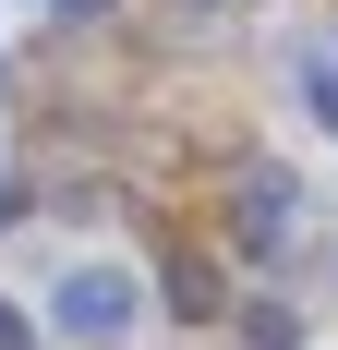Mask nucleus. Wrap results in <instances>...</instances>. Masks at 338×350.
<instances>
[{"mask_svg": "<svg viewBox=\"0 0 338 350\" xmlns=\"http://www.w3.org/2000/svg\"><path fill=\"white\" fill-rule=\"evenodd\" d=\"M49 338H61V350H133L145 338V266L73 254L61 278H49Z\"/></svg>", "mask_w": 338, "mask_h": 350, "instance_id": "obj_1", "label": "nucleus"}, {"mask_svg": "<svg viewBox=\"0 0 338 350\" xmlns=\"http://www.w3.org/2000/svg\"><path fill=\"white\" fill-rule=\"evenodd\" d=\"M290 61H302V109L338 133V36H290Z\"/></svg>", "mask_w": 338, "mask_h": 350, "instance_id": "obj_2", "label": "nucleus"}, {"mask_svg": "<svg viewBox=\"0 0 338 350\" xmlns=\"http://www.w3.org/2000/svg\"><path fill=\"white\" fill-rule=\"evenodd\" d=\"M0 350H25V326H12V314H0Z\"/></svg>", "mask_w": 338, "mask_h": 350, "instance_id": "obj_3", "label": "nucleus"}]
</instances>
